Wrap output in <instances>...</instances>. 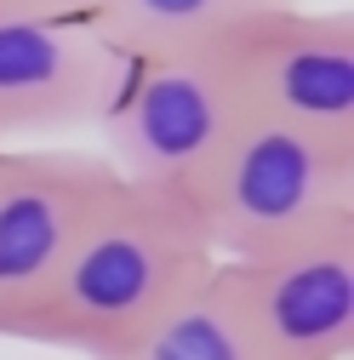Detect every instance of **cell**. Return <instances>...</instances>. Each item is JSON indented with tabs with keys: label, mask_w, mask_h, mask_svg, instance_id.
<instances>
[{
	"label": "cell",
	"mask_w": 354,
	"mask_h": 360,
	"mask_svg": "<svg viewBox=\"0 0 354 360\" xmlns=\"http://www.w3.org/2000/svg\"><path fill=\"white\" fill-rule=\"evenodd\" d=\"M211 263L217 257L183 200L120 184L69 252L52 292L12 326V338L114 360L149 338L211 275Z\"/></svg>",
	"instance_id": "cell-1"
},
{
	"label": "cell",
	"mask_w": 354,
	"mask_h": 360,
	"mask_svg": "<svg viewBox=\"0 0 354 360\" xmlns=\"http://www.w3.org/2000/svg\"><path fill=\"white\" fill-rule=\"evenodd\" d=\"M189 212L217 263L275 257L354 223V149H332L297 126L240 115Z\"/></svg>",
	"instance_id": "cell-2"
},
{
	"label": "cell",
	"mask_w": 354,
	"mask_h": 360,
	"mask_svg": "<svg viewBox=\"0 0 354 360\" xmlns=\"http://www.w3.org/2000/svg\"><path fill=\"white\" fill-rule=\"evenodd\" d=\"M235 126H240V98L211 46L126 52L114 92L98 115L103 160L114 166L120 184L183 206Z\"/></svg>",
	"instance_id": "cell-3"
},
{
	"label": "cell",
	"mask_w": 354,
	"mask_h": 360,
	"mask_svg": "<svg viewBox=\"0 0 354 360\" xmlns=\"http://www.w3.org/2000/svg\"><path fill=\"white\" fill-rule=\"evenodd\" d=\"M240 115L297 126L332 149H354V18L297 12L291 0L240 18L217 40Z\"/></svg>",
	"instance_id": "cell-4"
},
{
	"label": "cell",
	"mask_w": 354,
	"mask_h": 360,
	"mask_svg": "<svg viewBox=\"0 0 354 360\" xmlns=\"http://www.w3.org/2000/svg\"><path fill=\"white\" fill-rule=\"evenodd\" d=\"M120 177L86 149H0V338L52 292Z\"/></svg>",
	"instance_id": "cell-5"
},
{
	"label": "cell",
	"mask_w": 354,
	"mask_h": 360,
	"mask_svg": "<svg viewBox=\"0 0 354 360\" xmlns=\"http://www.w3.org/2000/svg\"><path fill=\"white\" fill-rule=\"evenodd\" d=\"M120 58L86 6L0 0V138L98 126Z\"/></svg>",
	"instance_id": "cell-6"
},
{
	"label": "cell",
	"mask_w": 354,
	"mask_h": 360,
	"mask_svg": "<svg viewBox=\"0 0 354 360\" xmlns=\"http://www.w3.org/2000/svg\"><path fill=\"white\" fill-rule=\"evenodd\" d=\"M257 360H348L354 349V223L275 257L217 263Z\"/></svg>",
	"instance_id": "cell-7"
},
{
	"label": "cell",
	"mask_w": 354,
	"mask_h": 360,
	"mask_svg": "<svg viewBox=\"0 0 354 360\" xmlns=\"http://www.w3.org/2000/svg\"><path fill=\"white\" fill-rule=\"evenodd\" d=\"M269 6L286 0H92L86 12L120 52H200Z\"/></svg>",
	"instance_id": "cell-8"
},
{
	"label": "cell",
	"mask_w": 354,
	"mask_h": 360,
	"mask_svg": "<svg viewBox=\"0 0 354 360\" xmlns=\"http://www.w3.org/2000/svg\"><path fill=\"white\" fill-rule=\"evenodd\" d=\"M114 360H257V354H251V338H246L240 314L229 303V286H223V275H217V263H211V275L177 303L149 338H138Z\"/></svg>",
	"instance_id": "cell-9"
},
{
	"label": "cell",
	"mask_w": 354,
	"mask_h": 360,
	"mask_svg": "<svg viewBox=\"0 0 354 360\" xmlns=\"http://www.w3.org/2000/svg\"><path fill=\"white\" fill-rule=\"evenodd\" d=\"M23 6H92V0H23Z\"/></svg>",
	"instance_id": "cell-10"
}]
</instances>
